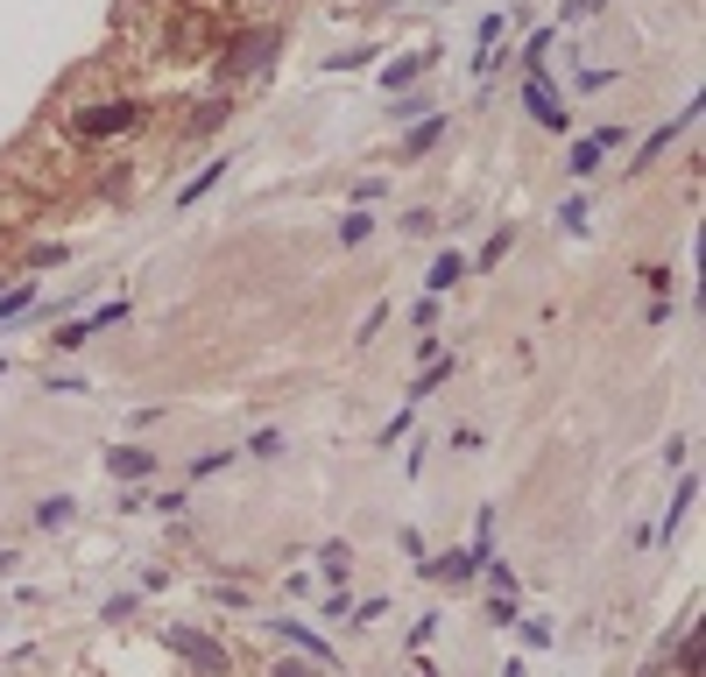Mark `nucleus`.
Wrapping results in <instances>:
<instances>
[{
	"instance_id": "obj_1",
	"label": "nucleus",
	"mask_w": 706,
	"mask_h": 677,
	"mask_svg": "<svg viewBox=\"0 0 706 677\" xmlns=\"http://www.w3.org/2000/svg\"><path fill=\"white\" fill-rule=\"evenodd\" d=\"M163 642H170L177 664H191L199 677H234V650L219 636H205V628H163Z\"/></svg>"
},
{
	"instance_id": "obj_2",
	"label": "nucleus",
	"mask_w": 706,
	"mask_h": 677,
	"mask_svg": "<svg viewBox=\"0 0 706 677\" xmlns=\"http://www.w3.org/2000/svg\"><path fill=\"white\" fill-rule=\"evenodd\" d=\"M134 120H142L134 99H93V107L71 113V134H79V142H107V134H128Z\"/></svg>"
},
{
	"instance_id": "obj_3",
	"label": "nucleus",
	"mask_w": 706,
	"mask_h": 677,
	"mask_svg": "<svg viewBox=\"0 0 706 677\" xmlns=\"http://www.w3.org/2000/svg\"><path fill=\"white\" fill-rule=\"evenodd\" d=\"M120 318H128V304H120V297H113V304H99V311H85V318H71V325H57V353H79V346H93V333H113V325Z\"/></svg>"
},
{
	"instance_id": "obj_4",
	"label": "nucleus",
	"mask_w": 706,
	"mask_h": 677,
	"mask_svg": "<svg viewBox=\"0 0 706 677\" xmlns=\"http://www.w3.org/2000/svg\"><path fill=\"white\" fill-rule=\"evenodd\" d=\"M523 107H530V113H537V128H551V134H565V120H573V113H565V99L551 93L545 71H530V85H523Z\"/></svg>"
},
{
	"instance_id": "obj_5",
	"label": "nucleus",
	"mask_w": 706,
	"mask_h": 677,
	"mask_svg": "<svg viewBox=\"0 0 706 677\" xmlns=\"http://www.w3.org/2000/svg\"><path fill=\"white\" fill-rule=\"evenodd\" d=\"M268 50H276V28H254V36L227 43V57H219V64H227V71H254V64H262Z\"/></svg>"
},
{
	"instance_id": "obj_6",
	"label": "nucleus",
	"mask_w": 706,
	"mask_h": 677,
	"mask_svg": "<svg viewBox=\"0 0 706 677\" xmlns=\"http://www.w3.org/2000/svg\"><path fill=\"white\" fill-rule=\"evenodd\" d=\"M445 120H453V113H424V120H410V134H403V148H396V156H403V162L431 156V148H439V134H445Z\"/></svg>"
},
{
	"instance_id": "obj_7",
	"label": "nucleus",
	"mask_w": 706,
	"mask_h": 677,
	"mask_svg": "<svg viewBox=\"0 0 706 677\" xmlns=\"http://www.w3.org/2000/svg\"><path fill=\"white\" fill-rule=\"evenodd\" d=\"M467 268H474L467 254H459V247H445L439 262H431V282H424V297H453L459 282H467Z\"/></svg>"
},
{
	"instance_id": "obj_8",
	"label": "nucleus",
	"mask_w": 706,
	"mask_h": 677,
	"mask_svg": "<svg viewBox=\"0 0 706 677\" xmlns=\"http://www.w3.org/2000/svg\"><path fill=\"white\" fill-rule=\"evenodd\" d=\"M107 473L113 480H148V473H156V451H148V445H113L107 451Z\"/></svg>"
},
{
	"instance_id": "obj_9",
	"label": "nucleus",
	"mask_w": 706,
	"mask_h": 677,
	"mask_svg": "<svg viewBox=\"0 0 706 677\" xmlns=\"http://www.w3.org/2000/svg\"><path fill=\"white\" fill-rule=\"evenodd\" d=\"M474 551H439V558H424V579H453V585H467L474 579Z\"/></svg>"
},
{
	"instance_id": "obj_10",
	"label": "nucleus",
	"mask_w": 706,
	"mask_h": 677,
	"mask_svg": "<svg viewBox=\"0 0 706 677\" xmlns=\"http://www.w3.org/2000/svg\"><path fill=\"white\" fill-rule=\"evenodd\" d=\"M431 57H439V50H424V57H403V64H388V71H382V93H388V99H396V93H410V85L431 71Z\"/></svg>"
},
{
	"instance_id": "obj_11",
	"label": "nucleus",
	"mask_w": 706,
	"mask_h": 677,
	"mask_svg": "<svg viewBox=\"0 0 706 677\" xmlns=\"http://www.w3.org/2000/svg\"><path fill=\"white\" fill-rule=\"evenodd\" d=\"M268 628H276V636H283V642H290V650H304V656H311V664H333V650H325V636H311V628H304V621H268Z\"/></svg>"
},
{
	"instance_id": "obj_12",
	"label": "nucleus",
	"mask_w": 706,
	"mask_h": 677,
	"mask_svg": "<svg viewBox=\"0 0 706 677\" xmlns=\"http://www.w3.org/2000/svg\"><path fill=\"white\" fill-rule=\"evenodd\" d=\"M319 571H325V579H333V585H347V571H354V544H347V536H333V544H319Z\"/></svg>"
},
{
	"instance_id": "obj_13",
	"label": "nucleus",
	"mask_w": 706,
	"mask_h": 677,
	"mask_svg": "<svg viewBox=\"0 0 706 677\" xmlns=\"http://www.w3.org/2000/svg\"><path fill=\"white\" fill-rule=\"evenodd\" d=\"M219 177H227V156H213V162H205V170H199V177H191V184H184V191H177V205H199V198H205V191H213V184H219Z\"/></svg>"
},
{
	"instance_id": "obj_14",
	"label": "nucleus",
	"mask_w": 706,
	"mask_h": 677,
	"mask_svg": "<svg viewBox=\"0 0 706 677\" xmlns=\"http://www.w3.org/2000/svg\"><path fill=\"white\" fill-rule=\"evenodd\" d=\"M600 162H608V148H600L594 134H587V142H573V156H565V170H573V177H594Z\"/></svg>"
},
{
	"instance_id": "obj_15",
	"label": "nucleus",
	"mask_w": 706,
	"mask_h": 677,
	"mask_svg": "<svg viewBox=\"0 0 706 677\" xmlns=\"http://www.w3.org/2000/svg\"><path fill=\"white\" fill-rule=\"evenodd\" d=\"M28 304H36V282H8V290H0V325H8V318H22Z\"/></svg>"
},
{
	"instance_id": "obj_16",
	"label": "nucleus",
	"mask_w": 706,
	"mask_h": 677,
	"mask_svg": "<svg viewBox=\"0 0 706 677\" xmlns=\"http://www.w3.org/2000/svg\"><path fill=\"white\" fill-rule=\"evenodd\" d=\"M693 501H699V480L685 473L679 480V501H671V516H665V536H679V522H685V508H693Z\"/></svg>"
},
{
	"instance_id": "obj_17",
	"label": "nucleus",
	"mask_w": 706,
	"mask_h": 677,
	"mask_svg": "<svg viewBox=\"0 0 706 677\" xmlns=\"http://www.w3.org/2000/svg\"><path fill=\"white\" fill-rule=\"evenodd\" d=\"M551 43H559V28H537L530 43H523V71H545V57H551Z\"/></svg>"
},
{
	"instance_id": "obj_18",
	"label": "nucleus",
	"mask_w": 706,
	"mask_h": 677,
	"mask_svg": "<svg viewBox=\"0 0 706 677\" xmlns=\"http://www.w3.org/2000/svg\"><path fill=\"white\" fill-rule=\"evenodd\" d=\"M71 508H79V501H71V494H57V501H43V508H36V522H43V530H64Z\"/></svg>"
},
{
	"instance_id": "obj_19",
	"label": "nucleus",
	"mask_w": 706,
	"mask_h": 677,
	"mask_svg": "<svg viewBox=\"0 0 706 677\" xmlns=\"http://www.w3.org/2000/svg\"><path fill=\"white\" fill-rule=\"evenodd\" d=\"M368 233H374V219H368V213H347V219H339V247H360Z\"/></svg>"
},
{
	"instance_id": "obj_20",
	"label": "nucleus",
	"mask_w": 706,
	"mask_h": 677,
	"mask_svg": "<svg viewBox=\"0 0 706 677\" xmlns=\"http://www.w3.org/2000/svg\"><path fill=\"white\" fill-rule=\"evenodd\" d=\"M248 451H254V459H276V451H283V431H276V424H262V431L248 438Z\"/></svg>"
},
{
	"instance_id": "obj_21",
	"label": "nucleus",
	"mask_w": 706,
	"mask_h": 677,
	"mask_svg": "<svg viewBox=\"0 0 706 677\" xmlns=\"http://www.w3.org/2000/svg\"><path fill=\"white\" fill-rule=\"evenodd\" d=\"M325 621H354V600H347V585H333V593H325Z\"/></svg>"
},
{
	"instance_id": "obj_22",
	"label": "nucleus",
	"mask_w": 706,
	"mask_h": 677,
	"mask_svg": "<svg viewBox=\"0 0 706 677\" xmlns=\"http://www.w3.org/2000/svg\"><path fill=\"white\" fill-rule=\"evenodd\" d=\"M276 677H325V664H311V656H283Z\"/></svg>"
},
{
	"instance_id": "obj_23",
	"label": "nucleus",
	"mask_w": 706,
	"mask_h": 677,
	"mask_svg": "<svg viewBox=\"0 0 706 677\" xmlns=\"http://www.w3.org/2000/svg\"><path fill=\"white\" fill-rule=\"evenodd\" d=\"M508 247H516V233H508V226H502V233H494V240H488V247H480V268H494V262H502V254H508Z\"/></svg>"
},
{
	"instance_id": "obj_24",
	"label": "nucleus",
	"mask_w": 706,
	"mask_h": 677,
	"mask_svg": "<svg viewBox=\"0 0 706 677\" xmlns=\"http://www.w3.org/2000/svg\"><path fill=\"white\" fill-rule=\"evenodd\" d=\"M565 233H587V198H565V213H559Z\"/></svg>"
},
{
	"instance_id": "obj_25",
	"label": "nucleus",
	"mask_w": 706,
	"mask_h": 677,
	"mask_svg": "<svg viewBox=\"0 0 706 677\" xmlns=\"http://www.w3.org/2000/svg\"><path fill=\"white\" fill-rule=\"evenodd\" d=\"M234 451H199V459H191V480H205V473H219V466H227Z\"/></svg>"
},
{
	"instance_id": "obj_26",
	"label": "nucleus",
	"mask_w": 706,
	"mask_h": 677,
	"mask_svg": "<svg viewBox=\"0 0 706 677\" xmlns=\"http://www.w3.org/2000/svg\"><path fill=\"white\" fill-rule=\"evenodd\" d=\"M28 262H36V268H50V262H57V268H64V240H43V247H36V254H28Z\"/></svg>"
},
{
	"instance_id": "obj_27",
	"label": "nucleus",
	"mask_w": 706,
	"mask_h": 677,
	"mask_svg": "<svg viewBox=\"0 0 706 677\" xmlns=\"http://www.w3.org/2000/svg\"><path fill=\"white\" fill-rule=\"evenodd\" d=\"M410 416H417V410H410V402H403V410H396V416H388V431H382V445H396V438H403V431H410Z\"/></svg>"
},
{
	"instance_id": "obj_28",
	"label": "nucleus",
	"mask_w": 706,
	"mask_h": 677,
	"mask_svg": "<svg viewBox=\"0 0 706 677\" xmlns=\"http://www.w3.org/2000/svg\"><path fill=\"white\" fill-rule=\"evenodd\" d=\"M488 621H502V628H508V621H516V593H494V607H488Z\"/></svg>"
},
{
	"instance_id": "obj_29",
	"label": "nucleus",
	"mask_w": 706,
	"mask_h": 677,
	"mask_svg": "<svg viewBox=\"0 0 706 677\" xmlns=\"http://www.w3.org/2000/svg\"><path fill=\"white\" fill-rule=\"evenodd\" d=\"M424 113H431V99H417V93L396 99V120H424Z\"/></svg>"
},
{
	"instance_id": "obj_30",
	"label": "nucleus",
	"mask_w": 706,
	"mask_h": 677,
	"mask_svg": "<svg viewBox=\"0 0 706 677\" xmlns=\"http://www.w3.org/2000/svg\"><path fill=\"white\" fill-rule=\"evenodd\" d=\"M608 0H565V22H587V14H600Z\"/></svg>"
},
{
	"instance_id": "obj_31",
	"label": "nucleus",
	"mask_w": 706,
	"mask_h": 677,
	"mask_svg": "<svg viewBox=\"0 0 706 677\" xmlns=\"http://www.w3.org/2000/svg\"><path fill=\"white\" fill-rule=\"evenodd\" d=\"M410 677H431V670H410Z\"/></svg>"
}]
</instances>
